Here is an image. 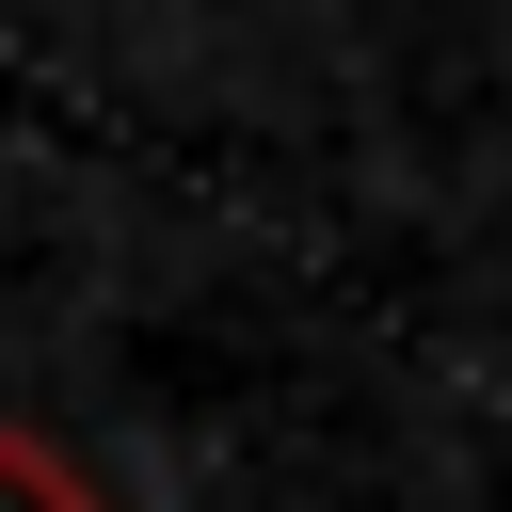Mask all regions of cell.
Masks as SVG:
<instances>
[{
    "label": "cell",
    "mask_w": 512,
    "mask_h": 512,
    "mask_svg": "<svg viewBox=\"0 0 512 512\" xmlns=\"http://www.w3.org/2000/svg\"><path fill=\"white\" fill-rule=\"evenodd\" d=\"M0 512H112V496H96V464H64L48 432L0 416Z\"/></svg>",
    "instance_id": "6da1fadb"
}]
</instances>
